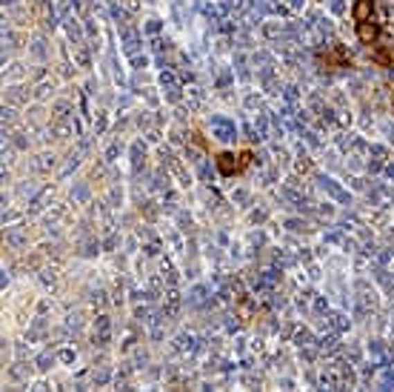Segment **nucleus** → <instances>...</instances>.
<instances>
[{"mask_svg":"<svg viewBox=\"0 0 394 392\" xmlns=\"http://www.w3.org/2000/svg\"><path fill=\"white\" fill-rule=\"evenodd\" d=\"M251 160H254V149H243V152H220L215 157V164H217V172L231 178V175H243L249 167H251Z\"/></svg>","mask_w":394,"mask_h":392,"instance_id":"obj_1","label":"nucleus"},{"mask_svg":"<svg viewBox=\"0 0 394 392\" xmlns=\"http://www.w3.org/2000/svg\"><path fill=\"white\" fill-rule=\"evenodd\" d=\"M317 63L332 72V69H346V66H352L355 60H352L349 49H346L343 43H332L326 52H320V55H317Z\"/></svg>","mask_w":394,"mask_h":392,"instance_id":"obj_2","label":"nucleus"},{"mask_svg":"<svg viewBox=\"0 0 394 392\" xmlns=\"http://www.w3.org/2000/svg\"><path fill=\"white\" fill-rule=\"evenodd\" d=\"M380 35H383V26L377 23V17L366 20V23H357V37H360V43L375 46V43L380 40Z\"/></svg>","mask_w":394,"mask_h":392,"instance_id":"obj_3","label":"nucleus"},{"mask_svg":"<svg viewBox=\"0 0 394 392\" xmlns=\"http://www.w3.org/2000/svg\"><path fill=\"white\" fill-rule=\"evenodd\" d=\"M375 0H355V9H352V17L355 23H366V20H372L375 17Z\"/></svg>","mask_w":394,"mask_h":392,"instance_id":"obj_4","label":"nucleus"},{"mask_svg":"<svg viewBox=\"0 0 394 392\" xmlns=\"http://www.w3.org/2000/svg\"><path fill=\"white\" fill-rule=\"evenodd\" d=\"M372 60H375L377 66H394V49H391V46L375 43V46H372Z\"/></svg>","mask_w":394,"mask_h":392,"instance_id":"obj_5","label":"nucleus"}]
</instances>
